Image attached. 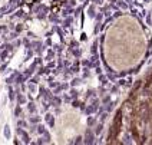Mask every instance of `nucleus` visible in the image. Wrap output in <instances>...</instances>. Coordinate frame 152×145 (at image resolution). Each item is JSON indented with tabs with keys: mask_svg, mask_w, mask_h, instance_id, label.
Returning a JSON list of instances; mask_svg holds the SVG:
<instances>
[{
	"mask_svg": "<svg viewBox=\"0 0 152 145\" xmlns=\"http://www.w3.org/2000/svg\"><path fill=\"white\" fill-rule=\"evenodd\" d=\"M27 1H29V3H32V1H33V0H27Z\"/></svg>",
	"mask_w": 152,
	"mask_h": 145,
	"instance_id": "1",
	"label": "nucleus"
}]
</instances>
